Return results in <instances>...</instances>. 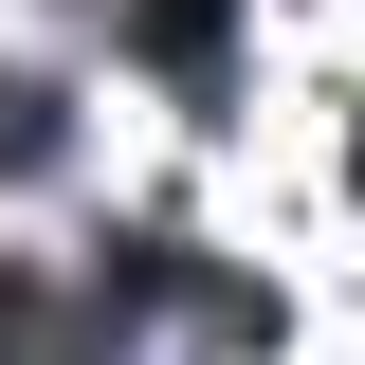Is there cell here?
Masks as SVG:
<instances>
[{
    "label": "cell",
    "instance_id": "cell-1",
    "mask_svg": "<svg viewBox=\"0 0 365 365\" xmlns=\"http://www.w3.org/2000/svg\"><path fill=\"white\" fill-rule=\"evenodd\" d=\"M110 55L165 73L182 110H220V73H237V0H110Z\"/></svg>",
    "mask_w": 365,
    "mask_h": 365
},
{
    "label": "cell",
    "instance_id": "cell-2",
    "mask_svg": "<svg viewBox=\"0 0 365 365\" xmlns=\"http://www.w3.org/2000/svg\"><path fill=\"white\" fill-rule=\"evenodd\" d=\"M0 365H110V292L91 274H0Z\"/></svg>",
    "mask_w": 365,
    "mask_h": 365
},
{
    "label": "cell",
    "instance_id": "cell-3",
    "mask_svg": "<svg viewBox=\"0 0 365 365\" xmlns=\"http://www.w3.org/2000/svg\"><path fill=\"white\" fill-rule=\"evenodd\" d=\"M55 146H73V91H55V73H19V55H0V182H37Z\"/></svg>",
    "mask_w": 365,
    "mask_h": 365
}]
</instances>
